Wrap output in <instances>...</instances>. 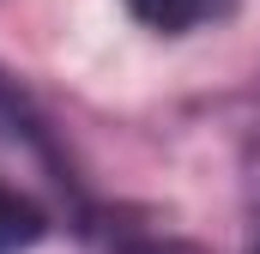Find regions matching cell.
I'll use <instances>...</instances> for the list:
<instances>
[{
  "label": "cell",
  "instance_id": "7a4b0ae2",
  "mask_svg": "<svg viewBox=\"0 0 260 254\" xmlns=\"http://www.w3.org/2000/svg\"><path fill=\"white\" fill-rule=\"evenodd\" d=\"M43 230H49V218H43V206L30 200V194L6 188L0 182V254H24L43 242Z\"/></svg>",
  "mask_w": 260,
  "mask_h": 254
},
{
  "label": "cell",
  "instance_id": "6da1fadb",
  "mask_svg": "<svg viewBox=\"0 0 260 254\" xmlns=\"http://www.w3.org/2000/svg\"><path fill=\"white\" fill-rule=\"evenodd\" d=\"M127 12L139 24L164 30V37H182V30H200V24H218L236 12V0H127Z\"/></svg>",
  "mask_w": 260,
  "mask_h": 254
},
{
  "label": "cell",
  "instance_id": "3957f363",
  "mask_svg": "<svg viewBox=\"0 0 260 254\" xmlns=\"http://www.w3.org/2000/svg\"><path fill=\"white\" fill-rule=\"evenodd\" d=\"M248 254H260V236H254V248H248Z\"/></svg>",
  "mask_w": 260,
  "mask_h": 254
}]
</instances>
